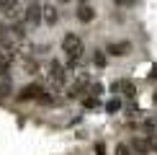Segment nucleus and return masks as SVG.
Returning a JSON list of instances; mask_svg holds the SVG:
<instances>
[{
	"instance_id": "19",
	"label": "nucleus",
	"mask_w": 157,
	"mask_h": 155,
	"mask_svg": "<svg viewBox=\"0 0 157 155\" xmlns=\"http://www.w3.org/2000/svg\"><path fill=\"white\" fill-rule=\"evenodd\" d=\"M59 3H70V0H59Z\"/></svg>"
},
{
	"instance_id": "8",
	"label": "nucleus",
	"mask_w": 157,
	"mask_h": 155,
	"mask_svg": "<svg viewBox=\"0 0 157 155\" xmlns=\"http://www.w3.org/2000/svg\"><path fill=\"white\" fill-rule=\"evenodd\" d=\"M75 16H77V21H80V23H90L95 13H93V8H90L88 3H82L80 8H77V13H75Z\"/></svg>"
},
{
	"instance_id": "10",
	"label": "nucleus",
	"mask_w": 157,
	"mask_h": 155,
	"mask_svg": "<svg viewBox=\"0 0 157 155\" xmlns=\"http://www.w3.org/2000/svg\"><path fill=\"white\" fill-rule=\"evenodd\" d=\"M82 106H85V109H95V106H98V96H93V93L85 96V98H82Z\"/></svg>"
},
{
	"instance_id": "12",
	"label": "nucleus",
	"mask_w": 157,
	"mask_h": 155,
	"mask_svg": "<svg viewBox=\"0 0 157 155\" xmlns=\"http://www.w3.org/2000/svg\"><path fill=\"white\" fill-rule=\"evenodd\" d=\"M106 109H108L111 114H113V111H119V109H121V101H119V98H113V101H108V106H106Z\"/></svg>"
},
{
	"instance_id": "15",
	"label": "nucleus",
	"mask_w": 157,
	"mask_h": 155,
	"mask_svg": "<svg viewBox=\"0 0 157 155\" xmlns=\"http://www.w3.org/2000/svg\"><path fill=\"white\" fill-rule=\"evenodd\" d=\"M116 155H132V153H129V147H126V145H119V150H116Z\"/></svg>"
},
{
	"instance_id": "6",
	"label": "nucleus",
	"mask_w": 157,
	"mask_h": 155,
	"mask_svg": "<svg viewBox=\"0 0 157 155\" xmlns=\"http://www.w3.org/2000/svg\"><path fill=\"white\" fill-rule=\"evenodd\" d=\"M41 21L49 23V26H57V21H59V13H57V8H54L52 3L41 5Z\"/></svg>"
},
{
	"instance_id": "13",
	"label": "nucleus",
	"mask_w": 157,
	"mask_h": 155,
	"mask_svg": "<svg viewBox=\"0 0 157 155\" xmlns=\"http://www.w3.org/2000/svg\"><path fill=\"white\" fill-rule=\"evenodd\" d=\"M5 39H8V26H5V23H0V44H3Z\"/></svg>"
},
{
	"instance_id": "14",
	"label": "nucleus",
	"mask_w": 157,
	"mask_h": 155,
	"mask_svg": "<svg viewBox=\"0 0 157 155\" xmlns=\"http://www.w3.org/2000/svg\"><path fill=\"white\" fill-rule=\"evenodd\" d=\"M8 90H10V83L5 80L3 85H0V98H5V96H8Z\"/></svg>"
},
{
	"instance_id": "7",
	"label": "nucleus",
	"mask_w": 157,
	"mask_h": 155,
	"mask_svg": "<svg viewBox=\"0 0 157 155\" xmlns=\"http://www.w3.org/2000/svg\"><path fill=\"white\" fill-rule=\"evenodd\" d=\"M129 49H132V44H129V42H113V44H108V47H106V52H108V54H113V57L129 54Z\"/></svg>"
},
{
	"instance_id": "5",
	"label": "nucleus",
	"mask_w": 157,
	"mask_h": 155,
	"mask_svg": "<svg viewBox=\"0 0 157 155\" xmlns=\"http://www.w3.org/2000/svg\"><path fill=\"white\" fill-rule=\"evenodd\" d=\"M26 23H31V26L41 23V3L39 0H31L29 3V8H26Z\"/></svg>"
},
{
	"instance_id": "3",
	"label": "nucleus",
	"mask_w": 157,
	"mask_h": 155,
	"mask_svg": "<svg viewBox=\"0 0 157 155\" xmlns=\"http://www.w3.org/2000/svg\"><path fill=\"white\" fill-rule=\"evenodd\" d=\"M44 96H47L44 85H39V83H29V85L18 93V101H44Z\"/></svg>"
},
{
	"instance_id": "4",
	"label": "nucleus",
	"mask_w": 157,
	"mask_h": 155,
	"mask_svg": "<svg viewBox=\"0 0 157 155\" xmlns=\"http://www.w3.org/2000/svg\"><path fill=\"white\" fill-rule=\"evenodd\" d=\"M49 80L54 83V85H62L64 80H67V70H64L62 62H49Z\"/></svg>"
},
{
	"instance_id": "17",
	"label": "nucleus",
	"mask_w": 157,
	"mask_h": 155,
	"mask_svg": "<svg viewBox=\"0 0 157 155\" xmlns=\"http://www.w3.org/2000/svg\"><path fill=\"white\" fill-rule=\"evenodd\" d=\"M8 3H13V0H0V10H3V8H5Z\"/></svg>"
},
{
	"instance_id": "16",
	"label": "nucleus",
	"mask_w": 157,
	"mask_h": 155,
	"mask_svg": "<svg viewBox=\"0 0 157 155\" xmlns=\"http://www.w3.org/2000/svg\"><path fill=\"white\" fill-rule=\"evenodd\" d=\"M116 3H119V5H134L136 0H116Z\"/></svg>"
},
{
	"instance_id": "9",
	"label": "nucleus",
	"mask_w": 157,
	"mask_h": 155,
	"mask_svg": "<svg viewBox=\"0 0 157 155\" xmlns=\"http://www.w3.org/2000/svg\"><path fill=\"white\" fill-rule=\"evenodd\" d=\"M113 90H116V93H119V90H124L126 96H134V85H132L129 80H121V83H116V85H113Z\"/></svg>"
},
{
	"instance_id": "20",
	"label": "nucleus",
	"mask_w": 157,
	"mask_h": 155,
	"mask_svg": "<svg viewBox=\"0 0 157 155\" xmlns=\"http://www.w3.org/2000/svg\"><path fill=\"white\" fill-rule=\"evenodd\" d=\"M155 103H157V93H155Z\"/></svg>"
},
{
	"instance_id": "18",
	"label": "nucleus",
	"mask_w": 157,
	"mask_h": 155,
	"mask_svg": "<svg viewBox=\"0 0 157 155\" xmlns=\"http://www.w3.org/2000/svg\"><path fill=\"white\" fill-rule=\"evenodd\" d=\"M77 3H80V5H82V3H88V0H77Z\"/></svg>"
},
{
	"instance_id": "11",
	"label": "nucleus",
	"mask_w": 157,
	"mask_h": 155,
	"mask_svg": "<svg viewBox=\"0 0 157 155\" xmlns=\"http://www.w3.org/2000/svg\"><path fill=\"white\" fill-rule=\"evenodd\" d=\"M93 62H95V67H106V54H103V52H95Z\"/></svg>"
},
{
	"instance_id": "1",
	"label": "nucleus",
	"mask_w": 157,
	"mask_h": 155,
	"mask_svg": "<svg viewBox=\"0 0 157 155\" xmlns=\"http://www.w3.org/2000/svg\"><path fill=\"white\" fill-rule=\"evenodd\" d=\"M62 52L70 57V67H75V65L80 62V57H82V42H80V36H77V34H64Z\"/></svg>"
},
{
	"instance_id": "2",
	"label": "nucleus",
	"mask_w": 157,
	"mask_h": 155,
	"mask_svg": "<svg viewBox=\"0 0 157 155\" xmlns=\"http://www.w3.org/2000/svg\"><path fill=\"white\" fill-rule=\"evenodd\" d=\"M16 57H18L16 44H10L8 39H5V42L0 44V78L8 75V70H10V65L16 62Z\"/></svg>"
}]
</instances>
